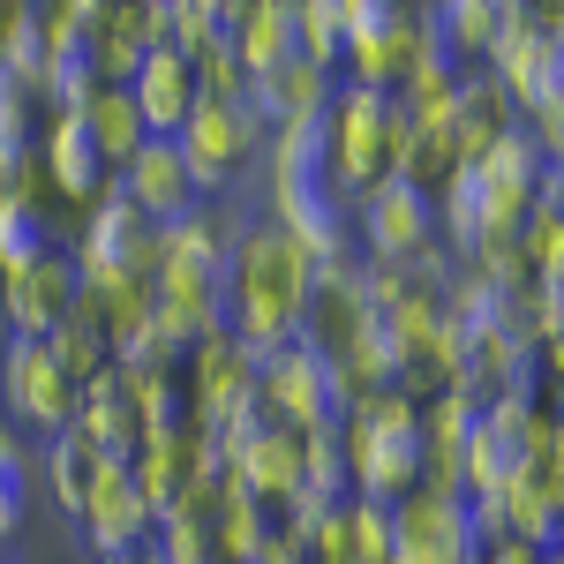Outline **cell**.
<instances>
[{"mask_svg":"<svg viewBox=\"0 0 564 564\" xmlns=\"http://www.w3.org/2000/svg\"><path fill=\"white\" fill-rule=\"evenodd\" d=\"M308 279H316V263L271 218H241L234 241H226V339L249 347L257 361L294 347L302 308H308Z\"/></svg>","mask_w":564,"mask_h":564,"instance_id":"cell-1","label":"cell"},{"mask_svg":"<svg viewBox=\"0 0 564 564\" xmlns=\"http://www.w3.org/2000/svg\"><path fill=\"white\" fill-rule=\"evenodd\" d=\"M226 241L234 218L196 204V212L159 234V263H151V324L174 354L204 347L212 332H226Z\"/></svg>","mask_w":564,"mask_h":564,"instance_id":"cell-2","label":"cell"},{"mask_svg":"<svg viewBox=\"0 0 564 564\" xmlns=\"http://www.w3.org/2000/svg\"><path fill=\"white\" fill-rule=\"evenodd\" d=\"M339 452H347L354 497L369 505H399L430 481V452H422V406H406L399 391H369L354 399L339 422Z\"/></svg>","mask_w":564,"mask_h":564,"instance_id":"cell-3","label":"cell"},{"mask_svg":"<svg viewBox=\"0 0 564 564\" xmlns=\"http://www.w3.org/2000/svg\"><path fill=\"white\" fill-rule=\"evenodd\" d=\"M399 98L391 90H361L339 76L332 90V106H324V151H332V181H339V196L361 204L377 181L399 174Z\"/></svg>","mask_w":564,"mask_h":564,"instance_id":"cell-4","label":"cell"},{"mask_svg":"<svg viewBox=\"0 0 564 564\" xmlns=\"http://www.w3.org/2000/svg\"><path fill=\"white\" fill-rule=\"evenodd\" d=\"M481 68L497 76L505 98H512V113L557 106V98H564V31H557V8L505 0L497 39H489V61H481Z\"/></svg>","mask_w":564,"mask_h":564,"instance_id":"cell-5","label":"cell"},{"mask_svg":"<svg viewBox=\"0 0 564 564\" xmlns=\"http://www.w3.org/2000/svg\"><path fill=\"white\" fill-rule=\"evenodd\" d=\"M339 76L361 90H391L406 84L414 53H422V8L406 0H339Z\"/></svg>","mask_w":564,"mask_h":564,"instance_id":"cell-6","label":"cell"},{"mask_svg":"<svg viewBox=\"0 0 564 564\" xmlns=\"http://www.w3.org/2000/svg\"><path fill=\"white\" fill-rule=\"evenodd\" d=\"M263 121L257 106H249V90L241 98H196V113L181 121L174 151L181 166H188V181H196V196H218V188H234L241 181V166L263 151Z\"/></svg>","mask_w":564,"mask_h":564,"instance_id":"cell-7","label":"cell"},{"mask_svg":"<svg viewBox=\"0 0 564 564\" xmlns=\"http://www.w3.org/2000/svg\"><path fill=\"white\" fill-rule=\"evenodd\" d=\"M76 279L84 286H121V279H151L159 263V226L135 212L121 188H106L98 204L84 212V234H76Z\"/></svg>","mask_w":564,"mask_h":564,"instance_id":"cell-8","label":"cell"},{"mask_svg":"<svg viewBox=\"0 0 564 564\" xmlns=\"http://www.w3.org/2000/svg\"><path fill=\"white\" fill-rule=\"evenodd\" d=\"M257 399L302 436H339V422H347V406H354L347 391H339V377H332L302 339L257 361Z\"/></svg>","mask_w":564,"mask_h":564,"instance_id":"cell-9","label":"cell"},{"mask_svg":"<svg viewBox=\"0 0 564 564\" xmlns=\"http://www.w3.org/2000/svg\"><path fill=\"white\" fill-rule=\"evenodd\" d=\"M129 481H135V497H143V512H151V527H166L181 505H196L218 481L204 422H188V430H174V436H143V452L129 459Z\"/></svg>","mask_w":564,"mask_h":564,"instance_id":"cell-10","label":"cell"},{"mask_svg":"<svg viewBox=\"0 0 564 564\" xmlns=\"http://www.w3.org/2000/svg\"><path fill=\"white\" fill-rule=\"evenodd\" d=\"M481 542L467 527V497L422 481L414 497L391 505V564H475Z\"/></svg>","mask_w":564,"mask_h":564,"instance_id":"cell-11","label":"cell"},{"mask_svg":"<svg viewBox=\"0 0 564 564\" xmlns=\"http://www.w3.org/2000/svg\"><path fill=\"white\" fill-rule=\"evenodd\" d=\"M505 505V542H527L542 557H557V534H564V436L557 444H534L512 481L497 489Z\"/></svg>","mask_w":564,"mask_h":564,"instance_id":"cell-12","label":"cell"},{"mask_svg":"<svg viewBox=\"0 0 564 564\" xmlns=\"http://www.w3.org/2000/svg\"><path fill=\"white\" fill-rule=\"evenodd\" d=\"M361 241H369V263H414L422 249H436V204L430 188H414V181H377L361 204Z\"/></svg>","mask_w":564,"mask_h":564,"instance_id":"cell-13","label":"cell"},{"mask_svg":"<svg viewBox=\"0 0 564 564\" xmlns=\"http://www.w3.org/2000/svg\"><path fill=\"white\" fill-rule=\"evenodd\" d=\"M181 391H188V414L204 430H218L226 414H241L257 399V354L234 347L226 332H212L204 347H188V361H181Z\"/></svg>","mask_w":564,"mask_h":564,"instance_id":"cell-14","label":"cell"},{"mask_svg":"<svg viewBox=\"0 0 564 564\" xmlns=\"http://www.w3.org/2000/svg\"><path fill=\"white\" fill-rule=\"evenodd\" d=\"M76 257L68 249H53L39 257L31 271H8L0 279V324H8V339H45L53 324H68V308H76Z\"/></svg>","mask_w":564,"mask_h":564,"instance_id":"cell-15","label":"cell"},{"mask_svg":"<svg viewBox=\"0 0 564 564\" xmlns=\"http://www.w3.org/2000/svg\"><path fill=\"white\" fill-rule=\"evenodd\" d=\"M0 391H8V414L45 430V436L76 422V384L53 369L45 339H8V354H0Z\"/></svg>","mask_w":564,"mask_h":564,"instance_id":"cell-16","label":"cell"},{"mask_svg":"<svg viewBox=\"0 0 564 564\" xmlns=\"http://www.w3.org/2000/svg\"><path fill=\"white\" fill-rule=\"evenodd\" d=\"M68 430H84L98 459L129 467L135 452H143V436H151L143 399H135V384H129V369H98V377L76 391V422H68Z\"/></svg>","mask_w":564,"mask_h":564,"instance_id":"cell-17","label":"cell"},{"mask_svg":"<svg viewBox=\"0 0 564 564\" xmlns=\"http://www.w3.org/2000/svg\"><path fill=\"white\" fill-rule=\"evenodd\" d=\"M39 174H45V196L84 204V212L113 188V166L98 159V143H90V129L76 121V106L45 113V129H39Z\"/></svg>","mask_w":564,"mask_h":564,"instance_id":"cell-18","label":"cell"},{"mask_svg":"<svg viewBox=\"0 0 564 564\" xmlns=\"http://www.w3.org/2000/svg\"><path fill=\"white\" fill-rule=\"evenodd\" d=\"M113 188H121V196H129L135 212L159 226V234H166V226H181V218L204 204V196H196V181H188V166H181L174 135H151V143L135 151L129 166L113 174Z\"/></svg>","mask_w":564,"mask_h":564,"instance_id":"cell-19","label":"cell"},{"mask_svg":"<svg viewBox=\"0 0 564 564\" xmlns=\"http://www.w3.org/2000/svg\"><path fill=\"white\" fill-rule=\"evenodd\" d=\"M121 90L135 98V121H143V135H181V121H188V113H196V98H204V84H196V61H188V53H174V45H151Z\"/></svg>","mask_w":564,"mask_h":564,"instance_id":"cell-20","label":"cell"},{"mask_svg":"<svg viewBox=\"0 0 564 564\" xmlns=\"http://www.w3.org/2000/svg\"><path fill=\"white\" fill-rule=\"evenodd\" d=\"M76 527H84L90 557H121V550H143V542L159 534V527H151V512H143V497H135L129 467H98V481H90Z\"/></svg>","mask_w":564,"mask_h":564,"instance_id":"cell-21","label":"cell"},{"mask_svg":"<svg viewBox=\"0 0 564 564\" xmlns=\"http://www.w3.org/2000/svg\"><path fill=\"white\" fill-rule=\"evenodd\" d=\"M332 90H339L332 68H316V61H302V53H286L279 68L249 76V106H257L263 129H294V121H324Z\"/></svg>","mask_w":564,"mask_h":564,"instance_id":"cell-22","label":"cell"},{"mask_svg":"<svg viewBox=\"0 0 564 564\" xmlns=\"http://www.w3.org/2000/svg\"><path fill=\"white\" fill-rule=\"evenodd\" d=\"M512 129H520V113H512V98L497 90V76H489V68H467V76H459V98H452V143H459V166H475L481 151H497Z\"/></svg>","mask_w":564,"mask_h":564,"instance_id":"cell-23","label":"cell"},{"mask_svg":"<svg viewBox=\"0 0 564 564\" xmlns=\"http://www.w3.org/2000/svg\"><path fill=\"white\" fill-rule=\"evenodd\" d=\"M234 61L241 76H263L294 53V0H234Z\"/></svg>","mask_w":564,"mask_h":564,"instance_id":"cell-24","label":"cell"},{"mask_svg":"<svg viewBox=\"0 0 564 564\" xmlns=\"http://www.w3.org/2000/svg\"><path fill=\"white\" fill-rule=\"evenodd\" d=\"M347 497H354V475H347V452H339V436H308V444H302V489H294L286 520L316 527L324 512H339Z\"/></svg>","mask_w":564,"mask_h":564,"instance_id":"cell-25","label":"cell"},{"mask_svg":"<svg viewBox=\"0 0 564 564\" xmlns=\"http://www.w3.org/2000/svg\"><path fill=\"white\" fill-rule=\"evenodd\" d=\"M76 121L90 129V143H98V159H106L113 174H121V166H129L135 151L151 143V135H143V121H135V98H129L121 84H98V90L84 98V106H76Z\"/></svg>","mask_w":564,"mask_h":564,"instance_id":"cell-26","label":"cell"},{"mask_svg":"<svg viewBox=\"0 0 564 564\" xmlns=\"http://www.w3.org/2000/svg\"><path fill=\"white\" fill-rule=\"evenodd\" d=\"M98 467H113V459H98L84 430H53V436H45V481H53L61 512H84V497H90V481H98Z\"/></svg>","mask_w":564,"mask_h":564,"instance_id":"cell-27","label":"cell"},{"mask_svg":"<svg viewBox=\"0 0 564 564\" xmlns=\"http://www.w3.org/2000/svg\"><path fill=\"white\" fill-rule=\"evenodd\" d=\"M53 249H61V218L45 212V204H0V279L31 271Z\"/></svg>","mask_w":564,"mask_h":564,"instance_id":"cell-28","label":"cell"},{"mask_svg":"<svg viewBox=\"0 0 564 564\" xmlns=\"http://www.w3.org/2000/svg\"><path fill=\"white\" fill-rule=\"evenodd\" d=\"M39 129H45V98L0 68V166L31 159V151H39Z\"/></svg>","mask_w":564,"mask_h":564,"instance_id":"cell-29","label":"cell"},{"mask_svg":"<svg viewBox=\"0 0 564 564\" xmlns=\"http://www.w3.org/2000/svg\"><path fill=\"white\" fill-rule=\"evenodd\" d=\"M45 354H53V369H61V377H68L76 391H84L90 377H98V369H113V354H106V339L90 332L84 316H68V324H53V332H45Z\"/></svg>","mask_w":564,"mask_h":564,"instance_id":"cell-30","label":"cell"},{"mask_svg":"<svg viewBox=\"0 0 564 564\" xmlns=\"http://www.w3.org/2000/svg\"><path fill=\"white\" fill-rule=\"evenodd\" d=\"M475 564H557V557H542V550H527V542H489Z\"/></svg>","mask_w":564,"mask_h":564,"instance_id":"cell-31","label":"cell"},{"mask_svg":"<svg viewBox=\"0 0 564 564\" xmlns=\"http://www.w3.org/2000/svg\"><path fill=\"white\" fill-rule=\"evenodd\" d=\"M90 564H159V557H151V542H143V550H121V557H90Z\"/></svg>","mask_w":564,"mask_h":564,"instance_id":"cell-32","label":"cell"}]
</instances>
